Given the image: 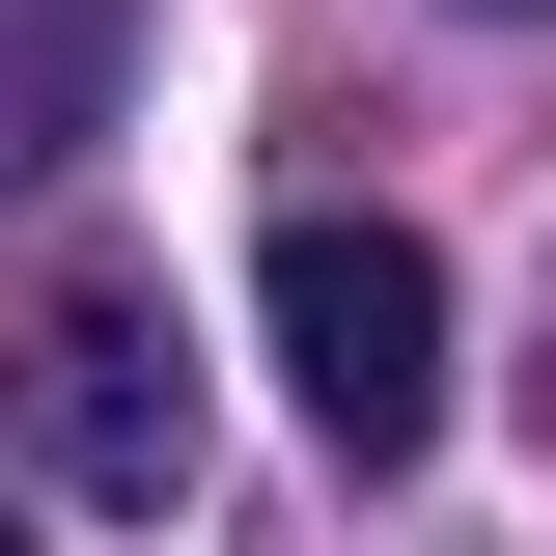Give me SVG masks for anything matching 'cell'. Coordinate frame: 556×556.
Wrapping results in <instances>:
<instances>
[{
  "mask_svg": "<svg viewBox=\"0 0 556 556\" xmlns=\"http://www.w3.org/2000/svg\"><path fill=\"white\" fill-rule=\"evenodd\" d=\"M251 334H278V390H306L334 473H417V445H445V251H417V223L306 195V223L251 251Z\"/></svg>",
  "mask_w": 556,
  "mask_h": 556,
  "instance_id": "1",
  "label": "cell"
},
{
  "mask_svg": "<svg viewBox=\"0 0 556 556\" xmlns=\"http://www.w3.org/2000/svg\"><path fill=\"white\" fill-rule=\"evenodd\" d=\"M0 390H28V473H56V501H139V529L195 501V362H167L139 278H56V306L0 334Z\"/></svg>",
  "mask_w": 556,
  "mask_h": 556,
  "instance_id": "2",
  "label": "cell"
},
{
  "mask_svg": "<svg viewBox=\"0 0 556 556\" xmlns=\"http://www.w3.org/2000/svg\"><path fill=\"white\" fill-rule=\"evenodd\" d=\"M112 84H139V0H0V195H28Z\"/></svg>",
  "mask_w": 556,
  "mask_h": 556,
  "instance_id": "3",
  "label": "cell"
},
{
  "mask_svg": "<svg viewBox=\"0 0 556 556\" xmlns=\"http://www.w3.org/2000/svg\"><path fill=\"white\" fill-rule=\"evenodd\" d=\"M473 28H556V0H473Z\"/></svg>",
  "mask_w": 556,
  "mask_h": 556,
  "instance_id": "4",
  "label": "cell"
},
{
  "mask_svg": "<svg viewBox=\"0 0 556 556\" xmlns=\"http://www.w3.org/2000/svg\"><path fill=\"white\" fill-rule=\"evenodd\" d=\"M0 556H28V529H0Z\"/></svg>",
  "mask_w": 556,
  "mask_h": 556,
  "instance_id": "5",
  "label": "cell"
}]
</instances>
